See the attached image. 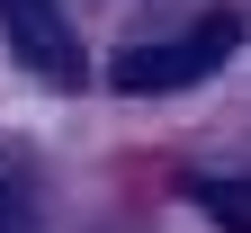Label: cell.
Returning <instances> with one entry per match:
<instances>
[{"label":"cell","mask_w":251,"mask_h":233,"mask_svg":"<svg viewBox=\"0 0 251 233\" xmlns=\"http://www.w3.org/2000/svg\"><path fill=\"white\" fill-rule=\"evenodd\" d=\"M188 197H198V215H206V224H225V233H251V180H198Z\"/></svg>","instance_id":"cell-3"},{"label":"cell","mask_w":251,"mask_h":233,"mask_svg":"<svg viewBox=\"0 0 251 233\" xmlns=\"http://www.w3.org/2000/svg\"><path fill=\"white\" fill-rule=\"evenodd\" d=\"M233 45H242V18L233 9H206L188 36H162V45H135V54H117L108 63V81L126 90V99H162V90H198L206 72H225L233 63Z\"/></svg>","instance_id":"cell-1"},{"label":"cell","mask_w":251,"mask_h":233,"mask_svg":"<svg viewBox=\"0 0 251 233\" xmlns=\"http://www.w3.org/2000/svg\"><path fill=\"white\" fill-rule=\"evenodd\" d=\"M0 36H9V54L36 81H54V90H81L90 81V54L72 36V18H63V0H0Z\"/></svg>","instance_id":"cell-2"}]
</instances>
